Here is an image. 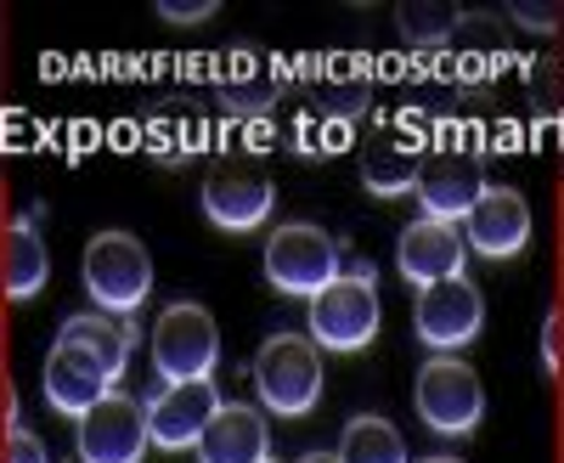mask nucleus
I'll list each match as a JSON object with an SVG mask.
<instances>
[{"label":"nucleus","instance_id":"nucleus-1","mask_svg":"<svg viewBox=\"0 0 564 463\" xmlns=\"http://www.w3.org/2000/svg\"><path fill=\"white\" fill-rule=\"evenodd\" d=\"M345 238H334L327 226L316 220H282L271 238H265V283L276 294H294V300H316L327 283L345 277Z\"/></svg>","mask_w":564,"mask_h":463},{"label":"nucleus","instance_id":"nucleus-2","mask_svg":"<svg viewBox=\"0 0 564 463\" xmlns=\"http://www.w3.org/2000/svg\"><path fill=\"white\" fill-rule=\"evenodd\" d=\"M79 277H85V294L97 300V311L135 316L153 294V255L141 238H130V232H97V238L85 244Z\"/></svg>","mask_w":564,"mask_h":463},{"label":"nucleus","instance_id":"nucleus-3","mask_svg":"<svg viewBox=\"0 0 564 463\" xmlns=\"http://www.w3.org/2000/svg\"><path fill=\"white\" fill-rule=\"evenodd\" d=\"M305 329L316 351H334V356H356L379 340L384 329V305H379V283L345 271L339 283H327L316 300H305Z\"/></svg>","mask_w":564,"mask_h":463},{"label":"nucleus","instance_id":"nucleus-4","mask_svg":"<svg viewBox=\"0 0 564 463\" xmlns=\"http://www.w3.org/2000/svg\"><path fill=\"white\" fill-rule=\"evenodd\" d=\"M249 374H254L260 407L276 412V419H305L322 401V351L305 334H271L254 351Z\"/></svg>","mask_w":564,"mask_h":463},{"label":"nucleus","instance_id":"nucleus-5","mask_svg":"<svg viewBox=\"0 0 564 463\" xmlns=\"http://www.w3.org/2000/svg\"><path fill=\"white\" fill-rule=\"evenodd\" d=\"M412 407L435 435H475L486 419V385L463 356H430L412 379Z\"/></svg>","mask_w":564,"mask_h":463},{"label":"nucleus","instance_id":"nucleus-6","mask_svg":"<svg viewBox=\"0 0 564 463\" xmlns=\"http://www.w3.org/2000/svg\"><path fill=\"white\" fill-rule=\"evenodd\" d=\"M215 362H220V329L209 305L198 300H175L159 311L153 322V367L164 385L181 379H215Z\"/></svg>","mask_w":564,"mask_h":463},{"label":"nucleus","instance_id":"nucleus-7","mask_svg":"<svg viewBox=\"0 0 564 463\" xmlns=\"http://www.w3.org/2000/svg\"><path fill=\"white\" fill-rule=\"evenodd\" d=\"M412 329H417V340L430 345L435 356H457L468 340L486 329V294L468 283V271L463 277H446V283L417 289Z\"/></svg>","mask_w":564,"mask_h":463},{"label":"nucleus","instance_id":"nucleus-8","mask_svg":"<svg viewBox=\"0 0 564 463\" xmlns=\"http://www.w3.org/2000/svg\"><path fill=\"white\" fill-rule=\"evenodd\" d=\"M198 204L204 215L220 226V232H254L271 220L276 209V187H271V175L249 159H220L209 175H204V187H198Z\"/></svg>","mask_w":564,"mask_h":463},{"label":"nucleus","instance_id":"nucleus-9","mask_svg":"<svg viewBox=\"0 0 564 463\" xmlns=\"http://www.w3.org/2000/svg\"><path fill=\"white\" fill-rule=\"evenodd\" d=\"M74 446H79V463H141L148 457V407L124 390H108L97 407L74 419Z\"/></svg>","mask_w":564,"mask_h":463},{"label":"nucleus","instance_id":"nucleus-10","mask_svg":"<svg viewBox=\"0 0 564 463\" xmlns=\"http://www.w3.org/2000/svg\"><path fill=\"white\" fill-rule=\"evenodd\" d=\"M141 407H148V441L159 452H186V446H198L204 424L215 419L220 390L215 379H181V385H159Z\"/></svg>","mask_w":564,"mask_h":463},{"label":"nucleus","instance_id":"nucleus-11","mask_svg":"<svg viewBox=\"0 0 564 463\" xmlns=\"http://www.w3.org/2000/svg\"><path fill=\"white\" fill-rule=\"evenodd\" d=\"M463 244L480 260H513L531 244V204L520 187H486L480 204L463 215Z\"/></svg>","mask_w":564,"mask_h":463},{"label":"nucleus","instance_id":"nucleus-12","mask_svg":"<svg viewBox=\"0 0 564 463\" xmlns=\"http://www.w3.org/2000/svg\"><path fill=\"white\" fill-rule=\"evenodd\" d=\"M395 266H401V277H406L412 289H430V283H446V277H463V266H468L463 226L417 215L395 238Z\"/></svg>","mask_w":564,"mask_h":463},{"label":"nucleus","instance_id":"nucleus-13","mask_svg":"<svg viewBox=\"0 0 564 463\" xmlns=\"http://www.w3.org/2000/svg\"><path fill=\"white\" fill-rule=\"evenodd\" d=\"M486 187L491 181H486V164L475 153H435V159H423V170H417V204H423L430 220L463 226V215L480 204Z\"/></svg>","mask_w":564,"mask_h":463},{"label":"nucleus","instance_id":"nucleus-14","mask_svg":"<svg viewBox=\"0 0 564 463\" xmlns=\"http://www.w3.org/2000/svg\"><path fill=\"white\" fill-rule=\"evenodd\" d=\"M198 463H265L271 457V424H265V407L249 401H220L215 419L198 435Z\"/></svg>","mask_w":564,"mask_h":463},{"label":"nucleus","instance_id":"nucleus-15","mask_svg":"<svg viewBox=\"0 0 564 463\" xmlns=\"http://www.w3.org/2000/svg\"><path fill=\"white\" fill-rule=\"evenodd\" d=\"M52 277V249L40 238V209L12 215V226L0 232V294L7 300H34Z\"/></svg>","mask_w":564,"mask_h":463},{"label":"nucleus","instance_id":"nucleus-16","mask_svg":"<svg viewBox=\"0 0 564 463\" xmlns=\"http://www.w3.org/2000/svg\"><path fill=\"white\" fill-rule=\"evenodd\" d=\"M57 345L79 351L102 367V379L119 385L124 379V362L135 351V322L130 316H108V311H74L63 329H57Z\"/></svg>","mask_w":564,"mask_h":463},{"label":"nucleus","instance_id":"nucleus-17","mask_svg":"<svg viewBox=\"0 0 564 463\" xmlns=\"http://www.w3.org/2000/svg\"><path fill=\"white\" fill-rule=\"evenodd\" d=\"M40 385H45V407L63 412V419H85V412L113 390L102 379V367L90 362V356H79V351H68V345L45 351V379Z\"/></svg>","mask_w":564,"mask_h":463},{"label":"nucleus","instance_id":"nucleus-18","mask_svg":"<svg viewBox=\"0 0 564 463\" xmlns=\"http://www.w3.org/2000/svg\"><path fill=\"white\" fill-rule=\"evenodd\" d=\"M417 170H423V153L401 136H372L361 148V187L372 198H401L417 187Z\"/></svg>","mask_w":564,"mask_h":463},{"label":"nucleus","instance_id":"nucleus-19","mask_svg":"<svg viewBox=\"0 0 564 463\" xmlns=\"http://www.w3.org/2000/svg\"><path fill=\"white\" fill-rule=\"evenodd\" d=\"M271 97H276V74L254 52H231L220 68V103L231 114H265Z\"/></svg>","mask_w":564,"mask_h":463},{"label":"nucleus","instance_id":"nucleus-20","mask_svg":"<svg viewBox=\"0 0 564 463\" xmlns=\"http://www.w3.org/2000/svg\"><path fill=\"white\" fill-rule=\"evenodd\" d=\"M339 463H406V441L379 412H356L339 435Z\"/></svg>","mask_w":564,"mask_h":463},{"label":"nucleus","instance_id":"nucleus-21","mask_svg":"<svg viewBox=\"0 0 564 463\" xmlns=\"http://www.w3.org/2000/svg\"><path fill=\"white\" fill-rule=\"evenodd\" d=\"M395 29H401L406 45H417V52H435V45H446L463 29V7H452V0H401Z\"/></svg>","mask_w":564,"mask_h":463},{"label":"nucleus","instance_id":"nucleus-22","mask_svg":"<svg viewBox=\"0 0 564 463\" xmlns=\"http://www.w3.org/2000/svg\"><path fill=\"white\" fill-rule=\"evenodd\" d=\"M367 103H372V79L367 74H327L322 90H316V103H311V114L334 119V125H356L367 114Z\"/></svg>","mask_w":564,"mask_h":463},{"label":"nucleus","instance_id":"nucleus-23","mask_svg":"<svg viewBox=\"0 0 564 463\" xmlns=\"http://www.w3.org/2000/svg\"><path fill=\"white\" fill-rule=\"evenodd\" d=\"M350 130L356 125H334V119H322V114H300L294 125H289V148L300 153V159H339L345 148H350Z\"/></svg>","mask_w":564,"mask_h":463},{"label":"nucleus","instance_id":"nucleus-24","mask_svg":"<svg viewBox=\"0 0 564 463\" xmlns=\"http://www.w3.org/2000/svg\"><path fill=\"white\" fill-rule=\"evenodd\" d=\"M0 463H52V452H45V441L23 424H7V452H0Z\"/></svg>","mask_w":564,"mask_h":463},{"label":"nucleus","instance_id":"nucleus-25","mask_svg":"<svg viewBox=\"0 0 564 463\" xmlns=\"http://www.w3.org/2000/svg\"><path fill=\"white\" fill-rule=\"evenodd\" d=\"M164 23H209L220 7H215V0H159V7H153Z\"/></svg>","mask_w":564,"mask_h":463},{"label":"nucleus","instance_id":"nucleus-26","mask_svg":"<svg viewBox=\"0 0 564 463\" xmlns=\"http://www.w3.org/2000/svg\"><path fill=\"white\" fill-rule=\"evenodd\" d=\"M508 23H520V29H531V34H553V29H558V12H553V7H531V0H513Z\"/></svg>","mask_w":564,"mask_h":463},{"label":"nucleus","instance_id":"nucleus-27","mask_svg":"<svg viewBox=\"0 0 564 463\" xmlns=\"http://www.w3.org/2000/svg\"><path fill=\"white\" fill-rule=\"evenodd\" d=\"M542 362H547V374H553V367H564V311H553L542 322Z\"/></svg>","mask_w":564,"mask_h":463},{"label":"nucleus","instance_id":"nucleus-28","mask_svg":"<svg viewBox=\"0 0 564 463\" xmlns=\"http://www.w3.org/2000/svg\"><path fill=\"white\" fill-rule=\"evenodd\" d=\"M300 463H339V452H305Z\"/></svg>","mask_w":564,"mask_h":463},{"label":"nucleus","instance_id":"nucleus-29","mask_svg":"<svg viewBox=\"0 0 564 463\" xmlns=\"http://www.w3.org/2000/svg\"><path fill=\"white\" fill-rule=\"evenodd\" d=\"M417 463H463V457H452V452H435V457H417Z\"/></svg>","mask_w":564,"mask_h":463},{"label":"nucleus","instance_id":"nucleus-30","mask_svg":"<svg viewBox=\"0 0 564 463\" xmlns=\"http://www.w3.org/2000/svg\"><path fill=\"white\" fill-rule=\"evenodd\" d=\"M265 463H276V457H265Z\"/></svg>","mask_w":564,"mask_h":463}]
</instances>
